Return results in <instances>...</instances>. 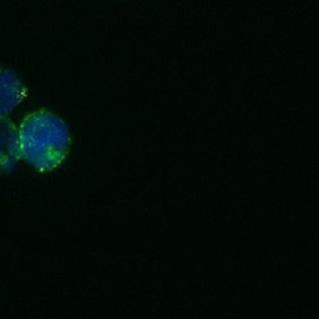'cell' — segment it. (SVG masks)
<instances>
[{"label":"cell","mask_w":319,"mask_h":319,"mask_svg":"<svg viewBox=\"0 0 319 319\" xmlns=\"http://www.w3.org/2000/svg\"><path fill=\"white\" fill-rule=\"evenodd\" d=\"M18 160V131L9 119L0 116V173L11 170Z\"/></svg>","instance_id":"cell-2"},{"label":"cell","mask_w":319,"mask_h":319,"mask_svg":"<svg viewBox=\"0 0 319 319\" xmlns=\"http://www.w3.org/2000/svg\"><path fill=\"white\" fill-rule=\"evenodd\" d=\"M25 89L15 74L0 68V116L13 111L16 105L23 101Z\"/></svg>","instance_id":"cell-3"},{"label":"cell","mask_w":319,"mask_h":319,"mask_svg":"<svg viewBox=\"0 0 319 319\" xmlns=\"http://www.w3.org/2000/svg\"><path fill=\"white\" fill-rule=\"evenodd\" d=\"M16 131L19 159L37 172L55 171L70 154V127L64 119L46 109L26 114Z\"/></svg>","instance_id":"cell-1"}]
</instances>
